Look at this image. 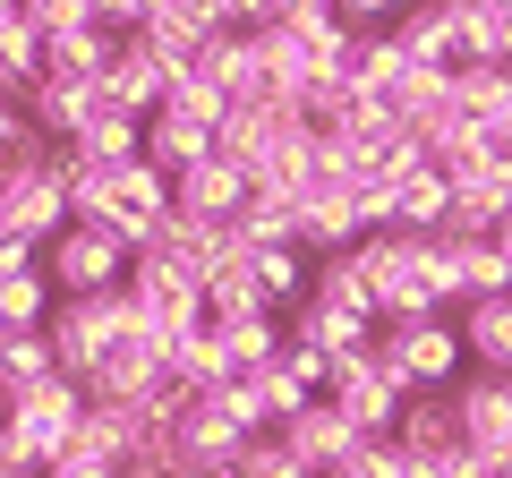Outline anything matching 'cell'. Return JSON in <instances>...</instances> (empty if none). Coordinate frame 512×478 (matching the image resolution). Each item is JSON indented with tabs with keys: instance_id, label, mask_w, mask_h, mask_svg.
<instances>
[{
	"instance_id": "6da1fadb",
	"label": "cell",
	"mask_w": 512,
	"mask_h": 478,
	"mask_svg": "<svg viewBox=\"0 0 512 478\" xmlns=\"http://www.w3.org/2000/svg\"><path fill=\"white\" fill-rule=\"evenodd\" d=\"M171 214V180L137 154V163H111V171H77L69 180V222H86V231H111L128 248V257H146L154 222Z\"/></svg>"
},
{
	"instance_id": "7a4b0ae2",
	"label": "cell",
	"mask_w": 512,
	"mask_h": 478,
	"mask_svg": "<svg viewBox=\"0 0 512 478\" xmlns=\"http://www.w3.org/2000/svg\"><path fill=\"white\" fill-rule=\"evenodd\" d=\"M376 368L402 385V402H419V393H453L470 359H461L453 316H419V325H376Z\"/></svg>"
},
{
	"instance_id": "3957f363",
	"label": "cell",
	"mask_w": 512,
	"mask_h": 478,
	"mask_svg": "<svg viewBox=\"0 0 512 478\" xmlns=\"http://www.w3.org/2000/svg\"><path fill=\"white\" fill-rule=\"evenodd\" d=\"M120 333H137V308H128V291H103V299H60L52 325H43V342H52V368L86 385V368L120 342Z\"/></svg>"
},
{
	"instance_id": "277c9868",
	"label": "cell",
	"mask_w": 512,
	"mask_h": 478,
	"mask_svg": "<svg viewBox=\"0 0 512 478\" xmlns=\"http://www.w3.org/2000/svg\"><path fill=\"white\" fill-rule=\"evenodd\" d=\"M128 308H137V333H154L163 350L180 342V333L205 325L197 274H188V265H171V257H137V265H128Z\"/></svg>"
},
{
	"instance_id": "5b68a950",
	"label": "cell",
	"mask_w": 512,
	"mask_h": 478,
	"mask_svg": "<svg viewBox=\"0 0 512 478\" xmlns=\"http://www.w3.org/2000/svg\"><path fill=\"white\" fill-rule=\"evenodd\" d=\"M128 248L111 231H86V222H69V231L43 248V282H52V299H103V291H128Z\"/></svg>"
},
{
	"instance_id": "8992f818",
	"label": "cell",
	"mask_w": 512,
	"mask_h": 478,
	"mask_svg": "<svg viewBox=\"0 0 512 478\" xmlns=\"http://www.w3.org/2000/svg\"><path fill=\"white\" fill-rule=\"evenodd\" d=\"M0 419H9V436L26 444V461H35V478H43V470H52V461L77 444V419H86V385H77V376H43V385H35V393H18Z\"/></svg>"
},
{
	"instance_id": "52a82bcc",
	"label": "cell",
	"mask_w": 512,
	"mask_h": 478,
	"mask_svg": "<svg viewBox=\"0 0 512 478\" xmlns=\"http://www.w3.org/2000/svg\"><path fill=\"white\" fill-rule=\"evenodd\" d=\"M0 231L9 239H26V248H52L60 231H69V180H60L52 163H35V171H0Z\"/></svg>"
},
{
	"instance_id": "ba28073f",
	"label": "cell",
	"mask_w": 512,
	"mask_h": 478,
	"mask_svg": "<svg viewBox=\"0 0 512 478\" xmlns=\"http://www.w3.org/2000/svg\"><path fill=\"white\" fill-rule=\"evenodd\" d=\"M325 402L342 410L359 436H393V419H402V385L376 368V350H359V359H333V385Z\"/></svg>"
},
{
	"instance_id": "9c48e42d",
	"label": "cell",
	"mask_w": 512,
	"mask_h": 478,
	"mask_svg": "<svg viewBox=\"0 0 512 478\" xmlns=\"http://www.w3.org/2000/svg\"><path fill=\"white\" fill-rule=\"evenodd\" d=\"M274 436H282V453H291L308 478H333V470H350V453L367 444V436H359V427H350L333 402H308V410H291V419H282Z\"/></svg>"
},
{
	"instance_id": "30bf717a",
	"label": "cell",
	"mask_w": 512,
	"mask_h": 478,
	"mask_svg": "<svg viewBox=\"0 0 512 478\" xmlns=\"http://www.w3.org/2000/svg\"><path fill=\"white\" fill-rule=\"evenodd\" d=\"M453 419H461V444L470 453H495L512 470V376H461L453 385Z\"/></svg>"
},
{
	"instance_id": "8fae6325",
	"label": "cell",
	"mask_w": 512,
	"mask_h": 478,
	"mask_svg": "<svg viewBox=\"0 0 512 478\" xmlns=\"http://www.w3.org/2000/svg\"><path fill=\"white\" fill-rule=\"evenodd\" d=\"M248 444H256L248 427H231L214 402H197L180 427H171V470H180V478H214V470H239V453H248Z\"/></svg>"
},
{
	"instance_id": "7c38bea8",
	"label": "cell",
	"mask_w": 512,
	"mask_h": 478,
	"mask_svg": "<svg viewBox=\"0 0 512 478\" xmlns=\"http://www.w3.org/2000/svg\"><path fill=\"white\" fill-rule=\"evenodd\" d=\"M154 385H163V342L154 333H120L86 368V402H146Z\"/></svg>"
},
{
	"instance_id": "4fadbf2b",
	"label": "cell",
	"mask_w": 512,
	"mask_h": 478,
	"mask_svg": "<svg viewBox=\"0 0 512 478\" xmlns=\"http://www.w3.org/2000/svg\"><path fill=\"white\" fill-rule=\"evenodd\" d=\"M393 52L410 69H461V18L453 0H410L402 18H393Z\"/></svg>"
},
{
	"instance_id": "5bb4252c",
	"label": "cell",
	"mask_w": 512,
	"mask_h": 478,
	"mask_svg": "<svg viewBox=\"0 0 512 478\" xmlns=\"http://www.w3.org/2000/svg\"><path fill=\"white\" fill-rule=\"evenodd\" d=\"M282 333L308 342V350H325V359H359V350H376V316L333 308V299H299V308L282 316Z\"/></svg>"
},
{
	"instance_id": "9a60e30c",
	"label": "cell",
	"mask_w": 512,
	"mask_h": 478,
	"mask_svg": "<svg viewBox=\"0 0 512 478\" xmlns=\"http://www.w3.org/2000/svg\"><path fill=\"white\" fill-rule=\"evenodd\" d=\"M367 239V222H359V205H350V188H316L308 205H299V257L308 265H325V257H342V248H359Z\"/></svg>"
},
{
	"instance_id": "2e32d148",
	"label": "cell",
	"mask_w": 512,
	"mask_h": 478,
	"mask_svg": "<svg viewBox=\"0 0 512 478\" xmlns=\"http://www.w3.org/2000/svg\"><path fill=\"white\" fill-rule=\"evenodd\" d=\"M103 103L120 111V120H137V129H146L154 111L171 103V69H163V60H146L137 43H120V60L103 69Z\"/></svg>"
},
{
	"instance_id": "e0dca14e",
	"label": "cell",
	"mask_w": 512,
	"mask_h": 478,
	"mask_svg": "<svg viewBox=\"0 0 512 478\" xmlns=\"http://www.w3.org/2000/svg\"><path fill=\"white\" fill-rule=\"evenodd\" d=\"M461 333V359H470L478 376H512V291L504 299H470V308L453 316Z\"/></svg>"
},
{
	"instance_id": "ac0fdd59",
	"label": "cell",
	"mask_w": 512,
	"mask_h": 478,
	"mask_svg": "<svg viewBox=\"0 0 512 478\" xmlns=\"http://www.w3.org/2000/svg\"><path fill=\"white\" fill-rule=\"evenodd\" d=\"M171 205H180L188 222H239V205H248V180H239L231 163H214V154H205L197 171H180V180H171Z\"/></svg>"
},
{
	"instance_id": "d6986e66",
	"label": "cell",
	"mask_w": 512,
	"mask_h": 478,
	"mask_svg": "<svg viewBox=\"0 0 512 478\" xmlns=\"http://www.w3.org/2000/svg\"><path fill=\"white\" fill-rule=\"evenodd\" d=\"M393 444H402L410 461H444V453L461 444L453 393H419V402H402V419H393Z\"/></svg>"
},
{
	"instance_id": "ffe728a7",
	"label": "cell",
	"mask_w": 512,
	"mask_h": 478,
	"mask_svg": "<svg viewBox=\"0 0 512 478\" xmlns=\"http://www.w3.org/2000/svg\"><path fill=\"white\" fill-rule=\"evenodd\" d=\"M43 77V35H35V9L26 0H0V94L18 103L26 86Z\"/></svg>"
},
{
	"instance_id": "44dd1931",
	"label": "cell",
	"mask_w": 512,
	"mask_h": 478,
	"mask_svg": "<svg viewBox=\"0 0 512 478\" xmlns=\"http://www.w3.org/2000/svg\"><path fill=\"white\" fill-rule=\"evenodd\" d=\"M248 291L265 316H291L308 299V257L299 248H248Z\"/></svg>"
},
{
	"instance_id": "7402d4cb",
	"label": "cell",
	"mask_w": 512,
	"mask_h": 478,
	"mask_svg": "<svg viewBox=\"0 0 512 478\" xmlns=\"http://www.w3.org/2000/svg\"><path fill=\"white\" fill-rule=\"evenodd\" d=\"M453 18H461V60L512 69V0H453Z\"/></svg>"
},
{
	"instance_id": "603a6c76",
	"label": "cell",
	"mask_w": 512,
	"mask_h": 478,
	"mask_svg": "<svg viewBox=\"0 0 512 478\" xmlns=\"http://www.w3.org/2000/svg\"><path fill=\"white\" fill-rule=\"evenodd\" d=\"M137 154H146V163L163 171V180H180V171H197L205 154H214V129H197V120H171V111H154V120H146V146H137Z\"/></svg>"
},
{
	"instance_id": "cb8c5ba5",
	"label": "cell",
	"mask_w": 512,
	"mask_h": 478,
	"mask_svg": "<svg viewBox=\"0 0 512 478\" xmlns=\"http://www.w3.org/2000/svg\"><path fill=\"white\" fill-rule=\"evenodd\" d=\"M52 282H43V257L26 265V274H0V333H43L52 325Z\"/></svg>"
},
{
	"instance_id": "d4e9b609",
	"label": "cell",
	"mask_w": 512,
	"mask_h": 478,
	"mask_svg": "<svg viewBox=\"0 0 512 478\" xmlns=\"http://www.w3.org/2000/svg\"><path fill=\"white\" fill-rule=\"evenodd\" d=\"M248 248H291L299 239V205L282 197V188H248V205H239V222H231Z\"/></svg>"
},
{
	"instance_id": "484cf974",
	"label": "cell",
	"mask_w": 512,
	"mask_h": 478,
	"mask_svg": "<svg viewBox=\"0 0 512 478\" xmlns=\"http://www.w3.org/2000/svg\"><path fill=\"white\" fill-rule=\"evenodd\" d=\"M444 214H453V188H444V171H410L402 188H393V231H444Z\"/></svg>"
},
{
	"instance_id": "4316f807",
	"label": "cell",
	"mask_w": 512,
	"mask_h": 478,
	"mask_svg": "<svg viewBox=\"0 0 512 478\" xmlns=\"http://www.w3.org/2000/svg\"><path fill=\"white\" fill-rule=\"evenodd\" d=\"M163 376H180L188 393H214L222 376H231V359H222V342H214V325H197V333H180V342L163 350Z\"/></svg>"
},
{
	"instance_id": "83f0119b",
	"label": "cell",
	"mask_w": 512,
	"mask_h": 478,
	"mask_svg": "<svg viewBox=\"0 0 512 478\" xmlns=\"http://www.w3.org/2000/svg\"><path fill=\"white\" fill-rule=\"evenodd\" d=\"M43 376H60L52 368V342H43V333H0V402L35 393Z\"/></svg>"
},
{
	"instance_id": "f1b7e54d",
	"label": "cell",
	"mask_w": 512,
	"mask_h": 478,
	"mask_svg": "<svg viewBox=\"0 0 512 478\" xmlns=\"http://www.w3.org/2000/svg\"><path fill=\"white\" fill-rule=\"evenodd\" d=\"M214 342H222V359H231V376H248V368H265L282 350V316H239V325H214Z\"/></svg>"
},
{
	"instance_id": "f546056e",
	"label": "cell",
	"mask_w": 512,
	"mask_h": 478,
	"mask_svg": "<svg viewBox=\"0 0 512 478\" xmlns=\"http://www.w3.org/2000/svg\"><path fill=\"white\" fill-rule=\"evenodd\" d=\"M512 291V257L495 239H461V308L470 299H504Z\"/></svg>"
},
{
	"instance_id": "4dcf8cb0",
	"label": "cell",
	"mask_w": 512,
	"mask_h": 478,
	"mask_svg": "<svg viewBox=\"0 0 512 478\" xmlns=\"http://www.w3.org/2000/svg\"><path fill=\"white\" fill-rule=\"evenodd\" d=\"M239 478H308V470L282 453V436H256L248 453H239Z\"/></svg>"
},
{
	"instance_id": "1f68e13d",
	"label": "cell",
	"mask_w": 512,
	"mask_h": 478,
	"mask_svg": "<svg viewBox=\"0 0 512 478\" xmlns=\"http://www.w3.org/2000/svg\"><path fill=\"white\" fill-rule=\"evenodd\" d=\"M43 478H120V470H111V461H94V453H60Z\"/></svg>"
},
{
	"instance_id": "d6a6232c",
	"label": "cell",
	"mask_w": 512,
	"mask_h": 478,
	"mask_svg": "<svg viewBox=\"0 0 512 478\" xmlns=\"http://www.w3.org/2000/svg\"><path fill=\"white\" fill-rule=\"evenodd\" d=\"M120 478H180V470H171V461H128Z\"/></svg>"
}]
</instances>
